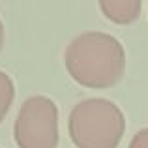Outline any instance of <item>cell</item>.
Returning a JSON list of instances; mask_svg holds the SVG:
<instances>
[{"mask_svg": "<svg viewBox=\"0 0 148 148\" xmlns=\"http://www.w3.org/2000/svg\"><path fill=\"white\" fill-rule=\"evenodd\" d=\"M15 98V86L13 81L10 79V75L4 71H0V122L6 118L8 111H10L11 103Z\"/></svg>", "mask_w": 148, "mask_h": 148, "instance_id": "5", "label": "cell"}, {"mask_svg": "<svg viewBox=\"0 0 148 148\" xmlns=\"http://www.w3.org/2000/svg\"><path fill=\"white\" fill-rule=\"evenodd\" d=\"M19 148L58 146V109L47 96H32L19 109L13 127Z\"/></svg>", "mask_w": 148, "mask_h": 148, "instance_id": "3", "label": "cell"}, {"mask_svg": "<svg viewBox=\"0 0 148 148\" xmlns=\"http://www.w3.org/2000/svg\"><path fill=\"white\" fill-rule=\"evenodd\" d=\"M66 69L86 88H111L124 77L126 53L114 36L84 32L66 47Z\"/></svg>", "mask_w": 148, "mask_h": 148, "instance_id": "1", "label": "cell"}, {"mask_svg": "<svg viewBox=\"0 0 148 148\" xmlns=\"http://www.w3.org/2000/svg\"><path fill=\"white\" fill-rule=\"evenodd\" d=\"M143 4L139 0H99V10L109 21L116 25H130L141 15Z\"/></svg>", "mask_w": 148, "mask_h": 148, "instance_id": "4", "label": "cell"}, {"mask_svg": "<svg viewBox=\"0 0 148 148\" xmlns=\"http://www.w3.org/2000/svg\"><path fill=\"white\" fill-rule=\"evenodd\" d=\"M2 45H4V25L0 21V49H2Z\"/></svg>", "mask_w": 148, "mask_h": 148, "instance_id": "7", "label": "cell"}, {"mask_svg": "<svg viewBox=\"0 0 148 148\" xmlns=\"http://www.w3.org/2000/svg\"><path fill=\"white\" fill-rule=\"evenodd\" d=\"M127 148H148V127L137 131V133L133 135V139H131V143H130Z\"/></svg>", "mask_w": 148, "mask_h": 148, "instance_id": "6", "label": "cell"}, {"mask_svg": "<svg viewBox=\"0 0 148 148\" xmlns=\"http://www.w3.org/2000/svg\"><path fill=\"white\" fill-rule=\"evenodd\" d=\"M68 130L77 148H116L126 131V118L112 101L88 98L69 112Z\"/></svg>", "mask_w": 148, "mask_h": 148, "instance_id": "2", "label": "cell"}]
</instances>
